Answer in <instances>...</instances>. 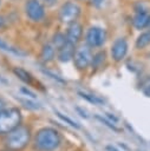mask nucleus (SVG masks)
I'll list each match as a JSON object with an SVG mask.
<instances>
[{
	"mask_svg": "<svg viewBox=\"0 0 150 151\" xmlns=\"http://www.w3.org/2000/svg\"><path fill=\"white\" fill-rule=\"evenodd\" d=\"M143 93H144L145 96L150 97V85H146V86L144 87V90H143Z\"/></svg>",
	"mask_w": 150,
	"mask_h": 151,
	"instance_id": "obj_25",
	"label": "nucleus"
},
{
	"mask_svg": "<svg viewBox=\"0 0 150 151\" xmlns=\"http://www.w3.org/2000/svg\"><path fill=\"white\" fill-rule=\"evenodd\" d=\"M106 117H107L110 120H112L113 123H117V122H118V118H117V117H115V116H113V114H111V113H106Z\"/></svg>",
	"mask_w": 150,
	"mask_h": 151,
	"instance_id": "obj_24",
	"label": "nucleus"
},
{
	"mask_svg": "<svg viewBox=\"0 0 150 151\" xmlns=\"http://www.w3.org/2000/svg\"><path fill=\"white\" fill-rule=\"evenodd\" d=\"M149 15L145 12H137V14L133 17L132 19V25L135 26V28L137 29H143L145 27H148V22H149Z\"/></svg>",
	"mask_w": 150,
	"mask_h": 151,
	"instance_id": "obj_11",
	"label": "nucleus"
},
{
	"mask_svg": "<svg viewBox=\"0 0 150 151\" xmlns=\"http://www.w3.org/2000/svg\"><path fill=\"white\" fill-rule=\"evenodd\" d=\"M25 9L32 21H40L45 17V8L39 0H27Z\"/></svg>",
	"mask_w": 150,
	"mask_h": 151,
	"instance_id": "obj_7",
	"label": "nucleus"
},
{
	"mask_svg": "<svg viewBox=\"0 0 150 151\" xmlns=\"http://www.w3.org/2000/svg\"><path fill=\"white\" fill-rule=\"evenodd\" d=\"M74 65L78 70H85L89 67V65L92 63V54L89 46H80L76 48L74 55H73Z\"/></svg>",
	"mask_w": 150,
	"mask_h": 151,
	"instance_id": "obj_5",
	"label": "nucleus"
},
{
	"mask_svg": "<svg viewBox=\"0 0 150 151\" xmlns=\"http://www.w3.org/2000/svg\"><path fill=\"white\" fill-rule=\"evenodd\" d=\"M94 118H96L97 120H99L102 124L106 125L109 129H111V130H113V131H116V132H118V131H119V129H118V127H116V126H115V124H113L111 120L106 119L105 117H102V116H99V114H96V116H94Z\"/></svg>",
	"mask_w": 150,
	"mask_h": 151,
	"instance_id": "obj_17",
	"label": "nucleus"
},
{
	"mask_svg": "<svg viewBox=\"0 0 150 151\" xmlns=\"http://www.w3.org/2000/svg\"><path fill=\"white\" fill-rule=\"evenodd\" d=\"M24 104H26V106H28V107H32V109H39L40 106L38 105V104H35V103H33V101H31V100H21Z\"/></svg>",
	"mask_w": 150,
	"mask_h": 151,
	"instance_id": "obj_22",
	"label": "nucleus"
},
{
	"mask_svg": "<svg viewBox=\"0 0 150 151\" xmlns=\"http://www.w3.org/2000/svg\"><path fill=\"white\" fill-rule=\"evenodd\" d=\"M106 151H118L116 147H113V146H111V145H109V146H106Z\"/></svg>",
	"mask_w": 150,
	"mask_h": 151,
	"instance_id": "obj_28",
	"label": "nucleus"
},
{
	"mask_svg": "<svg viewBox=\"0 0 150 151\" xmlns=\"http://www.w3.org/2000/svg\"><path fill=\"white\" fill-rule=\"evenodd\" d=\"M13 73H14L20 80H22L24 83H26V84H28V85H31V84L33 83V78H32L31 73H28L26 70H24V68H21V67H14V68H13Z\"/></svg>",
	"mask_w": 150,
	"mask_h": 151,
	"instance_id": "obj_13",
	"label": "nucleus"
},
{
	"mask_svg": "<svg viewBox=\"0 0 150 151\" xmlns=\"http://www.w3.org/2000/svg\"><path fill=\"white\" fill-rule=\"evenodd\" d=\"M102 1H103V0H92V4H94V5H99Z\"/></svg>",
	"mask_w": 150,
	"mask_h": 151,
	"instance_id": "obj_29",
	"label": "nucleus"
},
{
	"mask_svg": "<svg viewBox=\"0 0 150 151\" xmlns=\"http://www.w3.org/2000/svg\"><path fill=\"white\" fill-rule=\"evenodd\" d=\"M31 138L30 129L26 126H18L11 132L7 133L6 137V145L11 150H21L24 149Z\"/></svg>",
	"mask_w": 150,
	"mask_h": 151,
	"instance_id": "obj_3",
	"label": "nucleus"
},
{
	"mask_svg": "<svg viewBox=\"0 0 150 151\" xmlns=\"http://www.w3.org/2000/svg\"><path fill=\"white\" fill-rule=\"evenodd\" d=\"M104 58H105L104 52H98L94 57H92V65H93V66H98V65L104 60Z\"/></svg>",
	"mask_w": 150,
	"mask_h": 151,
	"instance_id": "obj_20",
	"label": "nucleus"
},
{
	"mask_svg": "<svg viewBox=\"0 0 150 151\" xmlns=\"http://www.w3.org/2000/svg\"><path fill=\"white\" fill-rule=\"evenodd\" d=\"M148 27L150 28V18H149V22H148Z\"/></svg>",
	"mask_w": 150,
	"mask_h": 151,
	"instance_id": "obj_31",
	"label": "nucleus"
},
{
	"mask_svg": "<svg viewBox=\"0 0 150 151\" xmlns=\"http://www.w3.org/2000/svg\"><path fill=\"white\" fill-rule=\"evenodd\" d=\"M77 111H78V112L80 113V116H81V117H84V118H87V117H89V116H87V114L85 113V111H81V110H80L79 107H77Z\"/></svg>",
	"mask_w": 150,
	"mask_h": 151,
	"instance_id": "obj_26",
	"label": "nucleus"
},
{
	"mask_svg": "<svg viewBox=\"0 0 150 151\" xmlns=\"http://www.w3.org/2000/svg\"><path fill=\"white\" fill-rule=\"evenodd\" d=\"M43 72L46 74V76H48V77H51L52 79H54V80H57L58 83H61V84H66V81L64 80V79H61L59 76H57V74H54V73H52V72H50V71H46V70H43Z\"/></svg>",
	"mask_w": 150,
	"mask_h": 151,
	"instance_id": "obj_21",
	"label": "nucleus"
},
{
	"mask_svg": "<svg viewBox=\"0 0 150 151\" xmlns=\"http://www.w3.org/2000/svg\"><path fill=\"white\" fill-rule=\"evenodd\" d=\"M128 53V42L124 38H118L111 45V57L115 61H122Z\"/></svg>",
	"mask_w": 150,
	"mask_h": 151,
	"instance_id": "obj_8",
	"label": "nucleus"
},
{
	"mask_svg": "<svg viewBox=\"0 0 150 151\" xmlns=\"http://www.w3.org/2000/svg\"><path fill=\"white\" fill-rule=\"evenodd\" d=\"M56 114L63 120V122H65L66 124H69L70 126H72V127H74V129H79V125H78V123H76L74 120H72L71 118H69V117H66V116H64L61 112H59V111H56Z\"/></svg>",
	"mask_w": 150,
	"mask_h": 151,
	"instance_id": "obj_19",
	"label": "nucleus"
},
{
	"mask_svg": "<svg viewBox=\"0 0 150 151\" xmlns=\"http://www.w3.org/2000/svg\"><path fill=\"white\" fill-rule=\"evenodd\" d=\"M80 14V8L76 2H65L59 9V19L65 24L74 22Z\"/></svg>",
	"mask_w": 150,
	"mask_h": 151,
	"instance_id": "obj_4",
	"label": "nucleus"
},
{
	"mask_svg": "<svg viewBox=\"0 0 150 151\" xmlns=\"http://www.w3.org/2000/svg\"><path fill=\"white\" fill-rule=\"evenodd\" d=\"M21 92H24L25 94H28V96H30L31 98H33V99L35 98V94H34L33 92H31L30 90H27V88H25V87H22V88H21Z\"/></svg>",
	"mask_w": 150,
	"mask_h": 151,
	"instance_id": "obj_23",
	"label": "nucleus"
},
{
	"mask_svg": "<svg viewBox=\"0 0 150 151\" xmlns=\"http://www.w3.org/2000/svg\"><path fill=\"white\" fill-rule=\"evenodd\" d=\"M21 123V112L17 107L0 109V134H7Z\"/></svg>",
	"mask_w": 150,
	"mask_h": 151,
	"instance_id": "obj_2",
	"label": "nucleus"
},
{
	"mask_svg": "<svg viewBox=\"0 0 150 151\" xmlns=\"http://www.w3.org/2000/svg\"><path fill=\"white\" fill-rule=\"evenodd\" d=\"M78 94L84 98L85 100H87L89 103L93 104V105H100V104H104V100L102 98H99L98 96H94V94H90V93H85V92H78Z\"/></svg>",
	"mask_w": 150,
	"mask_h": 151,
	"instance_id": "obj_15",
	"label": "nucleus"
},
{
	"mask_svg": "<svg viewBox=\"0 0 150 151\" xmlns=\"http://www.w3.org/2000/svg\"><path fill=\"white\" fill-rule=\"evenodd\" d=\"M4 105H5V101L0 98V109H2V107H4Z\"/></svg>",
	"mask_w": 150,
	"mask_h": 151,
	"instance_id": "obj_30",
	"label": "nucleus"
},
{
	"mask_svg": "<svg viewBox=\"0 0 150 151\" xmlns=\"http://www.w3.org/2000/svg\"><path fill=\"white\" fill-rule=\"evenodd\" d=\"M148 45H150V29H149V31H145V32H143V33H141V34L137 37L136 44H135V46H136L137 50H143V48H145Z\"/></svg>",
	"mask_w": 150,
	"mask_h": 151,
	"instance_id": "obj_12",
	"label": "nucleus"
},
{
	"mask_svg": "<svg viewBox=\"0 0 150 151\" xmlns=\"http://www.w3.org/2000/svg\"><path fill=\"white\" fill-rule=\"evenodd\" d=\"M66 41H67V39H66V37H65L63 33H57V34L53 37V45H54L57 48L61 47Z\"/></svg>",
	"mask_w": 150,
	"mask_h": 151,
	"instance_id": "obj_18",
	"label": "nucleus"
},
{
	"mask_svg": "<svg viewBox=\"0 0 150 151\" xmlns=\"http://www.w3.org/2000/svg\"><path fill=\"white\" fill-rule=\"evenodd\" d=\"M54 54H56V51H54V47L52 45H45L41 50V53H40V57L43 59V61L47 63V61H51L53 58H54Z\"/></svg>",
	"mask_w": 150,
	"mask_h": 151,
	"instance_id": "obj_14",
	"label": "nucleus"
},
{
	"mask_svg": "<svg viewBox=\"0 0 150 151\" xmlns=\"http://www.w3.org/2000/svg\"><path fill=\"white\" fill-rule=\"evenodd\" d=\"M74 52H76L74 45L66 41L61 47L58 48V60L61 63H67L71 59H73Z\"/></svg>",
	"mask_w": 150,
	"mask_h": 151,
	"instance_id": "obj_10",
	"label": "nucleus"
},
{
	"mask_svg": "<svg viewBox=\"0 0 150 151\" xmlns=\"http://www.w3.org/2000/svg\"><path fill=\"white\" fill-rule=\"evenodd\" d=\"M60 144V136L52 127H44L38 131L34 138V145L40 151H53Z\"/></svg>",
	"mask_w": 150,
	"mask_h": 151,
	"instance_id": "obj_1",
	"label": "nucleus"
},
{
	"mask_svg": "<svg viewBox=\"0 0 150 151\" xmlns=\"http://www.w3.org/2000/svg\"><path fill=\"white\" fill-rule=\"evenodd\" d=\"M0 50H4V51H6V52H11V53H13V54H15V55H20V57L25 55L24 52H21L20 50H18V48H15V47L8 45L6 41H4V40H1V39H0Z\"/></svg>",
	"mask_w": 150,
	"mask_h": 151,
	"instance_id": "obj_16",
	"label": "nucleus"
},
{
	"mask_svg": "<svg viewBox=\"0 0 150 151\" xmlns=\"http://www.w3.org/2000/svg\"><path fill=\"white\" fill-rule=\"evenodd\" d=\"M81 34H83V27H81V25L78 24L77 21H74V22H71V25L69 26L66 39H67L69 42L76 45L80 40Z\"/></svg>",
	"mask_w": 150,
	"mask_h": 151,
	"instance_id": "obj_9",
	"label": "nucleus"
},
{
	"mask_svg": "<svg viewBox=\"0 0 150 151\" xmlns=\"http://www.w3.org/2000/svg\"><path fill=\"white\" fill-rule=\"evenodd\" d=\"M106 33L103 28L93 26L87 29L86 33V44L90 47H99L105 42Z\"/></svg>",
	"mask_w": 150,
	"mask_h": 151,
	"instance_id": "obj_6",
	"label": "nucleus"
},
{
	"mask_svg": "<svg viewBox=\"0 0 150 151\" xmlns=\"http://www.w3.org/2000/svg\"><path fill=\"white\" fill-rule=\"evenodd\" d=\"M56 1H57V0H45L46 5H48V6H52L53 4H56Z\"/></svg>",
	"mask_w": 150,
	"mask_h": 151,
	"instance_id": "obj_27",
	"label": "nucleus"
}]
</instances>
